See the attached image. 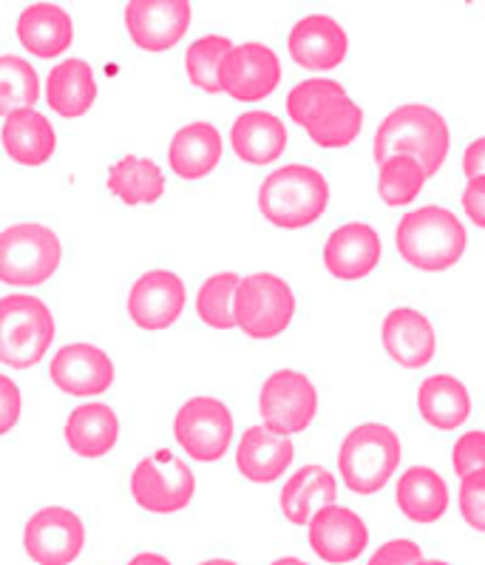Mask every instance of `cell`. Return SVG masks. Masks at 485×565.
Masks as SVG:
<instances>
[{
  "label": "cell",
  "mask_w": 485,
  "mask_h": 565,
  "mask_svg": "<svg viewBox=\"0 0 485 565\" xmlns=\"http://www.w3.org/2000/svg\"><path fill=\"white\" fill-rule=\"evenodd\" d=\"M287 114L319 148L353 146L364 128V111L358 103L349 100L346 88L330 77L299 83L287 94Z\"/></svg>",
  "instance_id": "6da1fadb"
},
{
  "label": "cell",
  "mask_w": 485,
  "mask_h": 565,
  "mask_svg": "<svg viewBox=\"0 0 485 565\" xmlns=\"http://www.w3.org/2000/svg\"><path fill=\"white\" fill-rule=\"evenodd\" d=\"M449 146H452V131L443 114L423 103H406L380 122L373 142V157L378 166L395 153L412 157L420 162L429 180L443 168Z\"/></svg>",
  "instance_id": "7a4b0ae2"
},
{
  "label": "cell",
  "mask_w": 485,
  "mask_h": 565,
  "mask_svg": "<svg viewBox=\"0 0 485 565\" xmlns=\"http://www.w3.org/2000/svg\"><path fill=\"white\" fill-rule=\"evenodd\" d=\"M395 247L406 265L418 270H449L463 259L468 247V231L457 213L440 205H425L403 213L395 231Z\"/></svg>",
  "instance_id": "3957f363"
},
{
  "label": "cell",
  "mask_w": 485,
  "mask_h": 565,
  "mask_svg": "<svg viewBox=\"0 0 485 565\" xmlns=\"http://www.w3.org/2000/svg\"><path fill=\"white\" fill-rule=\"evenodd\" d=\"M330 205V182L319 168L284 166L276 168L259 191V211L270 225L284 231L313 225Z\"/></svg>",
  "instance_id": "277c9868"
},
{
  "label": "cell",
  "mask_w": 485,
  "mask_h": 565,
  "mask_svg": "<svg viewBox=\"0 0 485 565\" xmlns=\"http://www.w3.org/2000/svg\"><path fill=\"white\" fill-rule=\"evenodd\" d=\"M400 438L392 426L369 420L346 435L338 452L344 483L355 494H378L400 466Z\"/></svg>",
  "instance_id": "5b68a950"
},
{
  "label": "cell",
  "mask_w": 485,
  "mask_h": 565,
  "mask_svg": "<svg viewBox=\"0 0 485 565\" xmlns=\"http://www.w3.org/2000/svg\"><path fill=\"white\" fill-rule=\"evenodd\" d=\"M54 316L37 296L14 294L0 299V364L29 370L41 364L52 347Z\"/></svg>",
  "instance_id": "8992f818"
},
{
  "label": "cell",
  "mask_w": 485,
  "mask_h": 565,
  "mask_svg": "<svg viewBox=\"0 0 485 565\" xmlns=\"http://www.w3.org/2000/svg\"><path fill=\"white\" fill-rule=\"evenodd\" d=\"M63 262L61 236L41 222H21L0 233V281L41 287Z\"/></svg>",
  "instance_id": "52a82bcc"
},
{
  "label": "cell",
  "mask_w": 485,
  "mask_h": 565,
  "mask_svg": "<svg viewBox=\"0 0 485 565\" xmlns=\"http://www.w3.org/2000/svg\"><path fill=\"white\" fill-rule=\"evenodd\" d=\"M295 296L276 273H254L239 281L233 294V321L256 341H270L290 327Z\"/></svg>",
  "instance_id": "ba28073f"
},
{
  "label": "cell",
  "mask_w": 485,
  "mask_h": 565,
  "mask_svg": "<svg viewBox=\"0 0 485 565\" xmlns=\"http://www.w3.org/2000/svg\"><path fill=\"white\" fill-rule=\"evenodd\" d=\"M259 413L265 418L267 433L281 435V438L304 433L319 413L315 384L295 370H276L261 384Z\"/></svg>",
  "instance_id": "9c48e42d"
},
{
  "label": "cell",
  "mask_w": 485,
  "mask_h": 565,
  "mask_svg": "<svg viewBox=\"0 0 485 565\" xmlns=\"http://www.w3.org/2000/svg\"><path fill=\"white\" fill-rule=\"evenodd\" d=\"M173 438L196 463H216L227 455L233 440V415L219 398L196 395L185 401L173 418Z\"/></svg>",
  "instance_id": "30bf717a"
},
{
  "label": "cell",
  "mask_w": 485,
  "mask_h": 565,
  "mask_svg": "<svg viewBox=\"0 0 485 565\" xmlns=\"http://www.w3.org/2000/svg\"><path fill=\"white\" fill-rule=\"evenodd\" d=\"M133 500L151 514H176L187 509L196 494L191 466L168 452L142 458L131 472Z\"/></svg>",
  "instance_id": "8fae6325"
},
{
  "label": "cell",
  "mask_w": 485,
  "mask_h": 565,
  "mask_svg": "<svg viewBox=\"0 0 485 565\" xmlns=\"http://www.w3.org/2000/svg\"><path fill=\"white\" fill-rule=\"evenodd\" d=\"M86 545V525L72 509L46 505L23 525V548L37 565H72Z\"/></svg>",
  "instance_id": "7c38bea8"
},
{
  "label": "cell",
  "mask_w": 485,
  "mask_h": 565,
  "mask_svg": "<svg viewBox=\"0 0 485 565\" xmlns=\"http://www.w3.org/2000/svg\"><path fill=\"white\" fill-rule=\"evenodd\" d=\"M281 83L279 54L265 43H241L222 57L219 86L233 100L259 103L267 100Z\"/></svg>",
  "instance_id": "4fadbf2b"
},
{
  "label": "cell",
  "mask_w": 485,
  "mask_h": 565,
  "mask_svg": "<svg viewBox=\"0 0 485 565\" xmlns=\"http://www.w3.org/2000/svg\"><path fill=\"white\" fill-rule=\"evenodd\" d=\"M187 305L185 285L171 270H148L131 285L128 316L146 333H160L182 319Z\"/></svg>",
  "instance_id": "5bb4252c"
},
{
  "label": "cell",
  "mask_w": 485,
  "mask_h": 565,
  "mask_svg": "<svg viewBox=\"0 0 485 565\" xmlns=\"http://www.w3.org/2000/svg\"><path fill=\"white\" fill-rule=\"evenodd\" d=\"M193 21L187 0H131L126 7V26L133 46L160 54L185 38Z\"/></svg>",
  "instance_id": "9a60e30c"
},
{
  "label": "cell",
  "mask_w": 485,
  "mask_h": 565,
  "mask_svg": "<svg viewBox=\"0 0 485 565\" xmlns=\"http://www.w3.org/2000/svg\"><path fill=\"white\" fill-rule=\"evenodd\" d=\"M306 537H310V548L324 563L346 565L366 552L369 529H366L360 514H355L353 509L333 503L319 509L310 518V532H306Z\"/></svg>",
  "instance_id": "2e32d148"
},
{
  "label": "cell",
  "mask_w": 485,
  "mask_h": 565,
  "mask_svg": "<svg viewBox=\"0 0 485 565\" xmlns=\"http://www.w3.org/2000/svg\"><path fill=\"white\" fill-rule=\"evenodd\" d=\"M384 245L373 225L346 222L330 233L324 245V267L338 281H360L378 267Z\"/></svg>",
  "instance_id": "e0dca14e"
},
{
  "label": "cell",
  "mask_w": 485,
  "mask_h": 565,
  "mask_svg": "<svg viewBox=\"0 0 485 565\" xmlns=\"http://www.w3.org/2000/svg\"><path fill=\"white\" fill-rule=\"evenodd\" d=\"M54 386L74 398L103 395L114 384V364L106 350L94 344H66L48 366Z\"/></svg>",
  "instance_id": "ac0fdd59"
},
{
  "label": "cell",
  "mask_w": 485,
  "mask_h": 565,
  "mask_svg": "<svg viewBox=\"0 0 485 565\" xmlns=\"http://www.w3.org/2000/svg\"><path fill=\"white\" fill-rule=\"evenodd\" d=\"M287 49L306 72H330L346 61L349 38H346L344 26L330 14H306L290 32Z\"/></svg>",
  "instance_id": "d6986e66"
},
{
  "label": "cell",
  "mask_w": 485,
  "mask_h": 565,
  "mask_svg": "<svg viewBox=\"0 0 485 565\" xmlns=\"http://www.w3.org/2000/svg\"><path fill=\"white\" fill-rule=\"evenodd\" d=\"M380 339H384L386 355L403 370H423L432 364L434 353H438V335H434L432 321L414 307H395L384 319Z\"/></svg>",
  "instance_id": "ffe728a7"
},
{
  "label": "cell",
  "mask_w": 485,
  "mask_h": 565,
  "mask_svg": "<svg viewBox=\"0 0 485 565\" xmlns=\"http://www.w3.org/2000/svg\"><path fill=\"white\" fill-rule=\"evenodd\" d=\"M295 446L290 438L267 433L265 426H250L236 446V469L250 483H276L293 463Z\"/></svg>",
  "instance_id": "44dd1931"
},
{
  "label": "cell",
  "mask_w": 485,
  "mask_h": 565,
  "mask_svg": "<svg viewBox=\"0 0 485 565\" xmlns=\"http://www.w3.org/2000/svg\"><path fill=\"white\" fill-rule=\"evenodd\" d=\"M3 151L23 168H41L57 151V134L52 122L34 108L7 114L3 122Z\"/></svg>",
  "instance_id": "7402d4cb"
},
{
  "label": "cell",
  "mask_w": 485,
  "mask_h": 565,
  "mask_svg": "<svg viewBox=\"0 0 485 565\" xmlns=\"http://www.w3.org/2000/svg\"><path fill=\"white\" fill-rule=\"evenodd\" d=\"M18 38L34 57L52 61L57 54L68 52L74 43L72 14L54 3H32L18 18Z\"/></svg>",
  "instance_id": "603a6c76"
},
{
  "label": "cell",
  "mask_w": 485,
  "mask_h": 565,
  "mask_svg": "<svg viewBox=\"0 0 485 565\" xmlns=\"http://www.w3.org/2000/svg\"><path fill=\"white\" fill-rule=\"evenodd\" d=\"M171 171L180 180H205L222 162V134L213 122H191L180 128L168 148Z\"/></svg>",
  "instance_id": "cb8c5ba5"
},
{
  "label": "cell",
  "mask_w": 485,
  "mask_h": 565,
  "mask_svg": "<svg viewBox=\"0 0 485 565\" xmlns=\"http://www.w3.org/2000/svg\"><path fill=\"white\" fill-rule=\"evenodd\" d=\"M230 146L247 166H270L287 151V126L270 111H245L233 122Z\"/></svg>",
  "instance_id": "d4e9b609"
},
{
  "label": "cell",
  "mask_w": 485,
  "mask_h": 565,
  "mask_svg": "<svg viewBox=\"0 0 485 565\" xmlns=\"http://www.w3.org/2000/svg\"><path fill=\"white\" fill-rule=\"evenodd\" d=\"M418 409L425 424L440 433H452L472 415V395L468 386L454 375H429L418 386Z\"/></svg>",
  "instance_id": "484cf974"
},
{
  "label": "cell",
  "mask_w": 485,
  "mask_h": 565,
  "mask_svg": "<svg viewBox=\"0 0 485 565\" xmlns=\"http://www.w3.org/2000/svg\"><path fill=\"white\" fill-rule=\"evenodd\" d=\"M338 498L335 475L324 466H301L293 478L281 486L279 509L293 525H306L319 509L333 505Z\"/></svg>",
  "instance_id": "4316f807"
},
{
  "label": "cell",
  "mask_w": 485,
  "mask_h": 565,
  "mask_svg": "<svg viewBox=\"0 0 485 565\" xmlns=\"http://www.w3.org/2000/svg\"><path fill=\"white\" fill-rule=\"evenodd\" d=\"M395 500L412 523H438L449 509V486L432 466H412L395 486Z\"/></svg>",
  "instance_id": "83f0119b"
},
{
  "label": "cell",
  "mask_w": 485,
  "mask_h": 565,
  "mask_svg": "<svg viewBox=\"0 0 485 565\" xmlns=\"http://www.w3.org/2000/svg\"><path fill=\"white\" fill-rule=\"evenodd\" d=\"M120 440V418L108 404H83L66 420V444L77 458L97 460Z\"/></svg>",
  "instance_id": "f1b7e54d"
},
{
  "label": "cell",
  "mask_w": 485,
  "mask_h": 565,
  "mask_svg": "<svg viewBox=\"0 0 485 565\" xmlns=\"http://www.w3.org/2000/svg\"><path fill=\"white\" fill-rule=\"evenodd\" d=\"M97 100V77L94 68L80 57L63 61L48 72L46 103L63 120H77Z\"/></svg>",
  "instance_id": "f546056e"
},
{
  "label": "cell",
  "mask_w": 485,
  "mask_h": 565,
  "mask_svg": "<svg viewBox=\"0 0 485 565\" xmlns=\"http://www.w3.org/2000/svg\"><path fill=\"white\" fill-rule=\"evenodd\" d=\"M106 185L126 205H151L165 193V177L153 160L128 153L120 162H114Z\"/></svg>",
  "instance_id": "4dcf8cb0"
},
{
  "label": "cell",
  "mask_w": 485,
  "mask_h": 565,
  "mask_svg": "<svg viewBox=\"0 0 485 565\" xmlns=\"http://www.w3.org/2000/svg\"><path fill=\"white\" fill-rule=\"evenodd\" d=\"M423 185L425 173L412 157L395 153V157H386L378 166V193L389 207L412 205L423 193Z\"/></svg>",
  "instance_id": "1f68e13d"
},
{
  "label": "cell",
  "mask_w": 485,
  "mask_h": 565,
  "mask_svg": "<svg viewBox=\"0 0 485 565\" xmlns=\"http://www.w3.org/2000/svg\"><path fill=\"white\" fill-rule=\"evenodd\" d=\"M41 97V81L29 61L18 54H0V114L34 108Z\"/></svg>",
  "instance_id": "d6a6232c"
},
{
  "label": "cell",
  "mask_w": 485,
  "mask_h": 565,
  "mask_svg": "<svg viewBox=\"0 0 485 565\" xmlns=\"http://www.w3.org/2000/svg\"><path fill=\"white\" fill-rule=\"evenodd\" d=\"M239 273H216L211 279L202 281L196 294V313L213 330H233V294L239 287Z\"/></svg>",
  "instance_id": "836d02e7"
},
{
  "label": "cell",
  "mask_w": 485,
  "mask_h": 565,
  "mask_svg": "<svg viewBox=\"0 0 485 565\" xmlns=\"http://www.w3.org/2000/svg\"><path fill=\"white\" fill-rule=\"evenodd\" d=\"M233 49L230 38L225 34H205L200 38L196 43H191L185 54V68H187V77L196 88L207 94H219V66H222V57Z\"/></svg>",
  "instance_id": "e575fe53"
},
{
  "label": "cell",
  "mask_w": 485,
  "mask_h": 565,
  "mask_svg": "<svg viewBox=\"0 0 485 565\" xmlns=\"http://www.w3.org/2000/svg\"><path fill=\"white\" fill-rule=\"evenodd\" d=\"M460 514L474 532L485 529V472L460 480Z\"/></svg>",
  "instance_id": "d590c367"
},
{
  "label": "cell",
  "mask_w": 485,
  "mask_h": 565,
  "mask_svg": "<svg viewBox=\"0 0 485 565\" xmlns=\"http://www.w3.org/2000/svg\"><path fill=\"white\" fill-rule=\"evenodd\" d=\"M483 446H485V435L479 429L474 433H465L463 438L454 444V452H452V466L457 478H468L474 472H485V463H483Z\"/></svg>",
  "instance_id": "8d00e7d4"
},
{
  "label": "cell",
  "mask_w": 485,
  "mask_h": 565,
  "mask_svg": "<svg viewBox=\"0 0 485 565\" xmlns=\"http://www.w3.org/2000/svg\"><path fill=\"white\" fill-rule=\"evenodd\" d=\"M23 413L21 390L9 375L0 373V435H9L18 426Z\"/></svg>",
  "instance_id": "74e56055"
},
{
  "label": "cell",
  "mask_w": 485,
  "mask_h": 565,
  "mask_svg": "<svg viewBox=\"0 0 485 565\" xmlns=\"http://www.w3.org/2000/svg\"><path fill=\"white\" fill-rule=\"evenodd\" d=\"M418 559H423V552L414 540H389L373 554L369 565H414Z\"/></svg>",
  "instance_id": "f35d334b"
},
{
  "label": "cell",
  "mask_w": 485,
  "mask_h": 565,
  "mask_svg": "<svg viewBox=\"0 0 485 565\" xmlns=\"http://www.w3.org/2000/svg\"><path fill=\"white\" fill-rule=\"evenodd\" d=\"M463 211L477 227H485V177L468 180L463 191Z\"/></svg>",
  "instance_id": "ab89813d"
},
{
  "label": "cell",
  "mask_w": 485,
  "mask_h": 565,
  "mask_svg": "<svg viewBox=\"0 0 485 565\" xmlns=\"http://www.w3.org/2000/svg\"><path fill=\"white\" fill-rule=\"evenodd\" d=\"M463 173L468 180L485 177V140H474L463 153Z\"/></svg>",
  "instance_id": "60d3db41"
},
{
  "label": "cell",
  "mask_w": 485,
  "mask_h": 565,
  "mask_svg": "<svg viewBox=\"0 0 485 565\" xmlns=\"http://www.w3.org/2000/svg\"><path fill=\"white\" fill-rule=\"evenodd\" d=\"M128 565H171V559L162 557V554L142 552V554H133V557L128 559Z\"/></svg>",
  "instance_id": "b9f144b4"
},
{
  "label": "cell",
  "mask_w": 485,
  "mask_h": 565,
  "mask_svg": "<svg viewBox=\"0 0 485 565\" xmlns=\"http://www.w3.org/2000/svg\"><path fill=\"white\" fill-rule=\"evenodd\" d=\"M270 565H310V563H304V559H299V557H279V559H273Z\"/></svg>",
  "instance_id": "7bdbcfd3"
},
{
  "label": "cell",
  "mask_w": 485,
  "mask_h": 565,
  "mask_svg": "<svg viewBox=\"0 0 485 565\" xmlns=\"http://www.w3.org/2000/svg\"><path fill=\"white\" fill-rule=\"evenodd\" d=\"M200 565H239V563H233V559H225V557H216V559H205V563Z\"/></svg>",
  "instance_id": "ee69618b"
},
{
  "label": "cell",
  "mask_w": 485,
  "mask_h": 565,
  "mask_svg": "<svg viewBox=\"0 0 485 565\" xmlns=\"http://www.w3.org/2000/svg\"><path fill=\"white\" fill-rule=\"evenodd\" d=\"M414 565H449V563H443V559H418Z\"/></svg>",
  "instance_id": "f6af8a7d"
}]
</instances>
